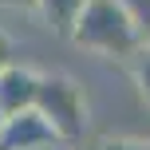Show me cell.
Wrapping results in <instances>:
<instances>
[{
    "label": "cell",
    "mask_w": 150,
    "mask_h": 150,
    "mask_svg": "<svg viewBox=\"0 0 150 150\" xmlns=\"http://www.w3.org/2000/svg\"><path fill=\"white\" fill-rule=\"evenodd\" d=\"M67 40L79 52L95 55V59H115V63H130L142 52V40L119 0H87Z\"/></svg>",
    "instance_id": "obj_1"
},
{
    "label": "cell",
    "mask_w": 150,
    "mask_h": 150,
    "mask_svg": "<svg viewBox=\"0 0 150 150\" xmlns=\"http://www.w3.org/2000/svg\"><path fill=\"white\" fill-rule=\"evenodd\" d=\"M36 111L52 122L59 142H67V146L87 142V134H91V103H87V91H83V83L75 75H63V71L40 75Z\"/></svg>",
    "instance_id": "obj_2"
},
{
    "label": "cell",
    "mask_w": 150,
    "mask_h": 150,
    "mask_svg": "<svg viewBox=\"0 0 150 150\" xmlns=\"http://www.w3.org/2000/svg\"><path fill=\"white\" fill-rule=\"evenodd\" d=\"M59 142V134L52 130V122L28 107V111H16L4 119V130H0V150H32V146H47Z\"/></svg>",
    "instance_id": "obj_3"
},
{
    "label": "cell",
    "mask_w": 150,
    "mask_h": 150,
    "mask_svg": "<svg viewBox=\"0 0 150 150\" xmlns=\"http://www.w3.org/2000/svg\"><path fill=\"white\" fill-rule=\"evenodd\" d=\"M40 75L36 67H28V63H4L0 67V115H16V111H28V107H36V91H40Z\"/></svg>",
    "instance_id": "obj_4"
},
{
    "label": "cell",
    "mask_w": 150,
    "mask_h": 150,
    "mask_svg": "<svg viewBox=\"0 0 150 150\" xmlns=\"http://www.w3.org/2000/svg\"><path fill=\"white\" fill-rule=\"evenodd\" d=\"M83 4H87V0H36L32 12H40V20H44L55 36L67 40L71 28H75V20H79V12H83Z\"/></svg>",
    "instance_id": "obj_5"
},
{
    "label": "cell",
    "mask_w": 150,
    "mask_h": 150,
    "mask_svg": "<svg viewBox=\"0 0 150 150\" xmlns=\"http://www.w3.org/2000/svg\"><path fill=\"white\" fill-rule=\"evenodd\" d=\"M119 4L127 8V16H130V24H134L142 47H150V0H119Z\"/></svg>",
    "instance_id": "obj_6"
},
{
    "label": "cell",
    "mask_w": 150,
    "mask_h": 150,
    "mask_svg": "<svg viewBox=\"0 0 150 150\" xmlns=\"http://www.w3.org/2000/svg\"><path fill=\"white\" fill-rule=\"evenodd\" d=\"M130 75H134V87H138V95H142V103L150 107V47H142V52L130 59Z\"/></svg>",
    "instance_id": "obj_7"
},
{
    "label": "cell",
    "mask_w": 150,
    "mask_h": 150,
    "mask_svg": "<svg viewBox=\"0 0 150 150\" xmlns=\"http://www.w3.org/2000/svg\"><path fill=\"white\" fill-rule=\"evenodd\" d=\"M95 150H150L146 138H130V134H119V138H103Z\"/></svg>",
    "instance_id": "obj_8"
},
{
    "label": "cell",
    "mask_w": 150,
    "mask_h": 150,
    "mask_svg": "<svg viewBox=\"0 0 150 150\" xmlns=\"http://www.w3.org/2000/svg\"><path fill=\"white\" fill-rule=\"evenodd\" d=\"M0 8H12V12H32L36 0H0Z\"/></svg>",
    "instance_id": "obj_9"
},
{
    "label": "cell",
    "mask_w": 150,
    "mask_h": 150,
    "mask_svg": "<svg viewBox=\"0 0 150 150\" xmlns=\"http://www.w3.org/2000/svg\"><path fill=\"white\" fill-rule=\"evenodd\" d=\"M4 63H12V44H8V36L0 32V67H4Z\"/></svg>",
    "instance_id": "obj_10"
},
{
    "label": "cell",
    "mask_w": 150,
    "mask_h": 150,
    "mask_svg": "<svg viewBox=\"0 0 150 150\" xmlns=\"http://www.w3.org/2000/svg\"><path fill=\"white\" fill-rule=\"evenodd\" d=\"M32 150H75V146H67V142H47V146H32Z\"/></svg>",
    "instance_id": "obj_11"
},
{
    "label": "cell",
    "mask_w": 150,
    "mask_h": 150,
    "mask_svg": "<svg viewBox=\"0 0 150 150\" xmlns=\"http://www.w3.org/2000/svg\"><path fill=\"white\" fill-rule=\"evenodd\" d=\"M0 130H4V115H0Z\"/></svg>",
    "instance_id": "obj_12"
},
{
    "label": "cell",
    "mask_w": 150,
    "mask_h": 150,
    "mask_svg": "<svg viewBox=\"0 0 150 150\" xmlns=\"http://www.w3.org/2000/svg\"><path fill=\"white\" fill-rule=\"evenodd\" d=\"M75 150H87V146H75Z\"/></svg>",
    "instance_id": "obj_13"
}]
</instances>
